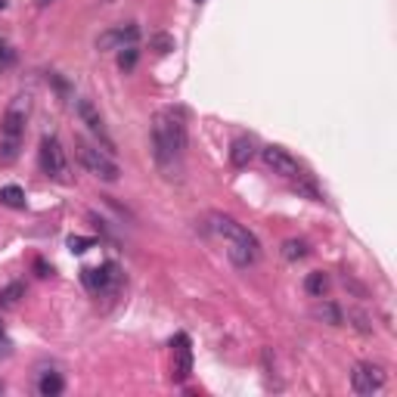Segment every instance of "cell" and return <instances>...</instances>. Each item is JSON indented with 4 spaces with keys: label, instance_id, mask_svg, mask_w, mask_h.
<instances>
[{
    "label": "cell",
    "instance_id": "obj_18",
    "mask_svg": "<svg viewBox=\"0 0 397 397\" xmlns=\"http://www.w3.org/2000/svg\"><path fill=\"white\" fill-rule=\"evenodd\" d=\"M137 59H140L137 44H134V47H121V50H119V69H121V71H134Z\"/></svg>",
    "mask_w": 397,
    "mask_h": 397
},
{
    "label": "cell",
    "instance_id": "obj_3",
    "mask_svg": "<svg viewBox=\"0 0 397 397\" xmlns=\"http://www.w3.org/2000/svg\"><path fill=\"white\" fill-rule=\"evenodd\" d=\"M75 156L81 161V168H84L87 174H94L96 180H103V184H115V180L121 177L119 161L99 146H90L87 140H75Z\"/></svg>",
    "mask_w": 397,
    "mask_h": 397
},
{
    "label": "cell",
    "instance_id": "obj_15",
    "mask_svg": "<svg viewBox=\"0 0 397 397\" xmlns=\"http://www.w3.org/2000/svg\"><path fill=\"white\" fill-rule=\"evenodd\" d=\"M304 288H308V295L323 298L329 292V276L323 273V270H313V273H308V279H304Z\"/></svg>",
    "mask_w": 397,
    "mask_h": 397
},
{
    "label": "cell",
    "instance_id": "obj_14",
    "mask_svg": "<svg viewBox=\"0 0 397 397\" xmlns=\"http://www.w3.org/2000/svg\"><path fill=\"white\" fill-rule=\"evenodd\" d=\"M62 388H66V382H62L59 373H44V376L38 378V391H41V397H59Z\"/></svg>",
    "mask_w": 397,
    "mask_h": 397
},
{
    "label": "cell",
    "instance_id": "obj_17",
    "mask_svg": "<svg viewBox=\"0 0 397 397\" xmlns=\"http://www.w3.org/2000/svg\"><path fill=\"white\" fill-rule=\"evenodd\" d=\"M279 251H283L286 261H304V258H308V242H304V239H286Z\"/></svg>",
    "mask_w": 397,
    "mask_h": 397
},
{
    "label": "cell",
    "instance_id": "obj_5",
    "mask_svg": "<svg viewBox=\"0 0 397 397\" xmlns=\"http://www.w3.org/2000/svg\"><path fill=\"white\" fill-rule=\"evenodd\" d=\"M29 112H31V96L29 94H19L10 99L4 112V121H0V134L10 140H19L22 131H25V121H29Z\"/></svg>",
    "mask_w": 397,
    "mask_h": 397
},
{
    "label": "cell",
    "instance_id": "obj_12",
    "mask_svg": "<svg viewBox=\"0 0 397 397\" xmlns=\"http://www.w3.org/2000/svg\"><path fill=\"white\" fill-rule=\"evenodd\" d=\"M251 159H255V140H251V137L233 140V146H230V161H233V168H248Z\"/></svg>",
    "mask_w": 397,
    "mask_h": 397
},
{
    "label": "cell",
    "instance_id": "obj_10",
    "mask_svg": "<svg viewBox=\"0 0 397 397\" xmlns=\"http://www.w3.org/2000/svg\"><path fill=\"white\" fill-rule=\"evenodd\" d=\"M78 115H81V121L90 128V134H96L99 140H103V146L106 149H112V140H109V134H106V124H103V115L96 112V106L90 103V99H78Z\"/></svg>",
    "mask_w": 397,
    "mask_h": 397
},
{
    "label": "cell",
    "instance_id": "obj_22",
    "mask_svg": "<svg viewBox=\"0 0 397 397\" xmlns=\"http://www.w3.org/2000/svg\"><path fill=\"white\" fill-rule=\"evenodd\" d=\"M152 47H156L159 53H171V50H174V38H168V34H156V38H152Z\"/></svg>",
    "mask_w": 397,
    "mask_h": 397
},
{
    "label": "cell",
    "instance_id": "obj_19",
    "mask_svg": "<svg viewBox=\"0 0 397 397\" xmlns=\"http://www.w3.org/2000/svg\"><path fill=\"white\" fill-rule=\"evenodd\" d=\"M16 156H19V140L4 137V143H0V165H10Z\"/></svg>",
    "mask_w": 397,
    "mask_h": 397
},
{
    "label": "cell",
    "instance_id": "obj_1",
    "mask_svg": "<svg viewBox=\"0 0 397 397\" xmlns=\"http://www.w3.org/2000/svg\"><path fill=\"white\" fill-rule=\"evenodd\" d=\"M152 146H156V161L161 171H177L180 159L186 149V124L180 119V112L165 109L152 121Z\"/></svg>",
    "mask_w": 397,
    "mask_h": 397
},
{
    "label": "cell",
    "instance_id": "obj_23",
    "mask_svg": "<svg viewBox=\"0 0 397 397\" xmlns=\"http://www.w3.org/2000/svg\"><path fill=\"white\" fill-rule=\"evenodd\" d=\"M10 354H13V345H10V338H6V332H4V323H0V363H4Z\"/></svg>",
    "mask_w": 397,
    "mask_h": 397
},
{
    "label": "cell",
    "instance_id": "obj_24",
    "mask_svg": "<svg viewBox=\"0 0 397 397\" xmlns=\"http://www.w3.org/2000/svg\"><path fill=\"white\" fill-rule=\"evenodd\" d=\"M34 267H38V273H41V276H47V273H50V270H47V264H44V261H38V264H34Z\"/></svg>",
    "mask_w": 397,
    "mask_h": 397
},
{
    "label": "cell",
    "instance_id": "obj_7",
    "mask_svg": "<svg viewBox=\"0 0 397 397\" xmlns=\"http://www.w3.org/2000/svg\"><path fill=\"white\" fill-rule=\"evenodd\" d=\"M261 159H264V165L279 177H301V165H298L283 146H264L261 149Z\"/></svg>",
    "mask_w": 397,
    "mask_h": 397
},
{
    "label": "cell",
    "instance_id": "obj_2",
    "mask_svg": "<svg viewBox=\"0 0 397 397\" xmlns=\"http://www.w3.org/2000/svg\"><path fill=\"white\" fill-rule=\"evenodd\" d=\"M208 230L214 233V236L227 239V255L236 267H251L261 258V246H258L255 233H251L248 227H242L239 221L227 218V214H211Z\"/></svg>",
    "mask_w": 397,
    "mask_h": 397
},
{
    "label": "cell",
    "instance_id": "obj_11",
    "mask_svg": "<svg viewBox=\"0 0 397 397\" xmlns=\"http://www.w3.org/2000/svg\"><path fill=\"white\" fill-rule=\"evenodd\" d=\"M174 373H171V378L174 382H186L189 378V369H193V354H189V338L186 336H177L174 341Z\"/></svg>",
    "mask_w": 397,
    "mask_h": 397
},
{
    "label": "cell",
    "instance_id": "obj_20",
    "mask_svg": "<svg viewBox=\"0 0 397 397\" xmlns=\"http://www.w3.org/2000/svg\"><path fill=\"white\" fill-rule=\"evenodd\" d=\"M317 317H326L332 326H341V311L336 308V304H320V308H317Z\"/></svg>",
    "mask_w": 397,
    "mask_h": 397
},
{
    "label": "cell",
    "instance_id": "obj_13",
    "mask_svg": "<svg viewBox=\"0 0 397 397\" xmlns=\"http://www.w3.org/2000/svg\"><path fill=\"white\" fill-rule=\"evenodd\" d=\"M25 298V283H10L0 288V311H13L19 308V301Z\"/></svg>",
    "mask_w": 397,
    "mask_h": 397
},
{
    "label": "cell",
    "instance_id": "obj_27",
    "mask_svg": "<svg viewBox=\"0 0 397 397\" xmlns=\"http://www.w3.org/2000/svg\"><path fill=\"white\" fill-rule=\"evenodd\" d=\"M0 391H4V382H0Z\"/></svg>",
    "mask_w": 397,
    "mask_h": 397
},
{
    "label": "cell",
    "instance_id": "obj_8",
    "mask_svg": "<svg viewBox=\"0 0 397 397\" xmlns=\"http://www.w3.org/2000/svg\"><path fill=\"white\" fill-rule=\"evenodd\" d=\"M140 38L137 25H115V29L103 31L96 38V50H121V47H134Z\"/></svg>",
    "mask_w": 397,
    "mask_h": 397
},
{
    "label": "cell",
    "instance_id": "obj_16",
    "mask_svg": "<svg viewBox=\"0 0 397 397\" xmlns=\"http://www.w3.org/2000/svg\"><path fill=\"white\" fill-rule=\"evenodd\" d=\"M0 205H6V208H25V189L22 186H4L0 189Z\"/></svg>",
    "mask_w": 397,
    "mask_h": 397
},
{
    "label": "cell",
    "instance_id": "obj_21",
    "mask_svg": "<svg viewBox=\"0 0 397 397\" xmlns=\"http://www.w3.org/2000/svg\"><path fill=\"white\" fill-rule=\"evenodd\" d=\"M90 246H94V239H87V236H71V239H69V248L75 251V255H84Z\"/></svg>",
    "mask_w": 397,
    "mask_h": 397
},
{
    "label": "cell",
    "instance_id": "obj_28",
    "mask_svg": "<svg viewBox=\"0 0 397 397\" xmlns=\"http://www.w3.org/2000/svg\"><path fill=\"white\" fill-rule=\"evenodd\" d=\"M198 4H202V0H198Z\"/></svg>",
    "mask_w": 397,
    "mask_h": 397
},
{
    "label": "cell",
    "instance_id": "obj_4",
    "mask_svg": "<svg viewBox=\"0 0 397 397\" xmlns=\"http://www.w3.org/2000/svg\"><path fill=\"white\" fill-rule=\"evenodd\" d=\"M41 171L53 180H59V184H69V159H66V149H62V143L56 137H44L41 140Z\"/></svg>",
    "mask_w": 397,
    "mask_h": 397
},
{
    "label": "cell",
    "instance_id": "obj_9",
    "mask_svg": "<svg viewBox=\"0 0 397 397\" xmlns=\"http://www.w3.org/2000/svg\"><path fill=\"white\" fill-rule=\"evenodd\" d=\"M84 273V286L90 288V292H106V288H115L119 286V267L115 264H103V267H87L81 270Z\"/></svg>",
    "mask_w": 397,
    "mask_h": 397
},
{
    "label": "cell",
    "instance_id": "obj_26",
    "mask_svg": "<svg viewBox=\"0 0 397 397\" xmlns=\"http://www.w3.org/2000/svg\"><path fill=\"white\" fill-rule=\"evenodd\" d=\"M4 6H6V0H0V10H4Z\"/></svg>",
    "mask_w": 397,
    "mask_h": 397
},
{
    "label": "cell",
    "instance_id": "obj_25",
    "mask_svg": "<svg viewBox=\"0 0 397 397\" xmlns=\"http://www.w3.org/2000/svg\"><path fill=\"white\" fill-rule=\"evenodd\" d=\"M38 4H41V6H47V4H53V0H38Z\"/></svg>",
    "mask_w": 397,
    "mask_h": 397
},
{
    "label": "cell",
    "instance_id": "obj_6",
    "mask_svg": "<svg viewBox=\"0 0 397 397\" xmlns=\"http://www.w3.org/2000/svg\"><path fill=\"white\" fill-rule=\"evenodd\" d=\"M351 388L363 397L382 391L385 388V369L376 366V363H357L354 373H351Z\"/></svg>",
    "mask_w": 397,
    "mask_h": 397
}]
</instances>
